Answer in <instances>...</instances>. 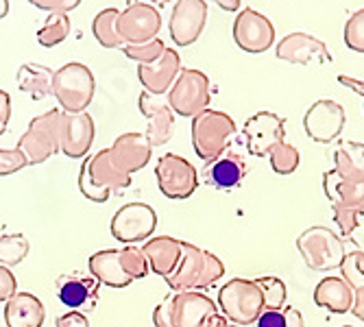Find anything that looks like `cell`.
<instances>
[{"label":"cell","instance_id":"cell-1","mask_svg":"<svg viewBox=\"0 0 364 327\" xmlns=\"http://www.w3.org/2000/svg\"><path fill=\"white\" fill-rule=\"evenodd\" d=\"M90 275L103 286L127 288L138 279H144L151 269L142 247L124 245L122 249L96 251L87 259Z\"/></svg>","mask_w":364,"mask_h":327},{"label":"cell","instance_id":"cell-2","mask_svg":"<svg viewBox=\"0 0 364 327\" xmlns=\"http://www.w3.org/2000/svg\"><path fill=\"white\" fill-rule=\"evenodd\" d=\"M223 275H225V264L214 253L192 242H183L179 264L164 279H166L173 292H190V290L201 292L214 286Z\"/></svg>","mask_w":364,"mask_h":327},{"label":"cell","instance_id":"cell-3","mask_svg":"<svg viewBox=\"0 0 364 327\" xmlns=\"http://www.w3.org/2000/svg\"><path fill=\"white\" fill-rule=\"evenodd\" d=\"M218 306L203 292H171L153 310L155 327H205Z\"/></svg>","mask_w":364,"mask_h":327},{"label":"cell","instance_id":"cell-4","mask_svg":"<svg viewBox=\"0 0 364 327\" xmlns=\"http://www.w3.org/2000/svg\"><path fill=\"white\" fill-rule=\"evenodd\" d=\"M131 177L120 173L109 159V151L103 149L83 159L79 171V190L92 203H107L116 190L129 188Z\"/></svg>","mask_w":364,"mask_h":327},{"label":"cell","instance_id":"cell-5","mask_svg":"<svg viewBox=\"0 0 364 327\" xmlns=\"http://www.w3.org/2000/svg\"><path fill=\"white\" fill-rule=\"evenodd\" d=\"M96 81L85 63H65L53 77V96L57 98L61 112L65 114L85 112L92 103Z\"/></svg>","mask_w":364,"mask_h":327},{"label":"cell","instance_id":"cell-6","mask_svg":"<svg viewBox=\"0 0 364 327\" xmlns=\"http://www.w3.org/2000/svg\"><path fill=\"white\" fill-rule=\"evenodd\" d=\"M236 136V122L225 112L205 109L192 118V146L205 164L220 157Z\"/></svg>","mask_w":364,"mask_h":327},{"label":"cell","instance_id":"cell-7","mask_svg":"<svg viewBox=\"0 0 364 327\" xmlns=\"http://www.w3.org/2000/svg\"><path fill=\"white\" fill-rule=\"evenodd\" d=\"M61 109H50L36 116L22 134L18 149L24 153L28 166H38L61 151Z\"/></svg>","mask_w":364,"mask_h":327},{"label":"cell","instance_id":"cell-8","mask_svg":"<svg viewBox=\"0 0 364 327\" xmlns=\"http://www.w3.org/2000/svg\"><path fill=\"white\" fill-rule=\"evenodd\" d=\"M296 251L301 253L306 267L318 273L338 269L347 253L343 238L323 225L308 227L304 234H299V238H296Z\"/></svg>","mask_w":364,"mask_h":327},{"label":"cell","instance_id":"cell-9","mask_svg":"<svg viewBox=\"0 0 364 327\" xmlns=\"http://www.w3.org/2000/svg\"><path fill=\"white\" fill-rule=\"evenodd\" d=\"M218 308L227 321L234 325H251L264 310V299L253 279L234 277L218 290Z\"/></svg>","mask_w":364,"mask_h":327},{"label":"cell","instance_id":"cell-10","mask_svg":"<svg viewBox=\"0 0 364 327\" xmlns=\"http://www.w3.org/2000/svg\"><path fill=\"white\" fill-rule=\"evenodd\" d=\"M166 101L175 114L183 118H196L198 114L210 109V101H212L210 77L201 70L181 68L179 77L168 90Z\"/></svg>","mask_w":364,"mask_h":327},{"label":"cell","instance_id":"cell-11","mask_svg":"<svg viewBox=\"0 0 364 327\" xmlns=\"http://www.w3.org/2000/svg\"><path fill=\"white\" fill-rule=\"evenodd\" d=\"M155 179L159 192L171 201L190 199L194 190L198 188V173L192 164L175 153H166L157 159Z\"/></svg>","mask_w":364,"mask_h":327},{"label":"cell","instance_id":"cell-12","mask_svg":"<svg viewBox=\"0 0 364 327\" xmlns=\"http://www.w3.org/2000/svg\"><path fill=\"white\" fill-rule=\"evenodd\" d=\"M159 28H161V14L157 11V7L140 3V0L129 3V7L120 11L116 20L118 38L122 40L124 46H138L155 40L159 36Z\"/></svg>","mask_w":364,"mask_h":327},{"label":"cell","instance_id":"cell-13","mask_svg":"<svg viewBox=\"0 0 364 327\" xmlns=\"http://www.w3.org/2000/svg\"><path fill=\"white\" fill-rule=\"evenodd\" d=\"M112 236L122 245L146 242L157 229V212L146 203H127L112 218Z\"/></svg>","mask_w":364,"mask_h":327},{"label":"cell","instance_id":"cell-14","mask_svg":"<svg viewBox=\"0 0 364 327\" xmlns=\"http://www.w3.org/2000/svg\"><path fill=\"white\" fill-rule=\"evenodd\" d=\"M242 140L253 157H269L286 140V118L273 112L253 114L242 129Z\"/></svg>","mask_w":364,"mask_h":327},{"label":"cell","instance_id":"cell-15","mask_svg":"<svg viewBox=\"0 0 364 327\" xmlns=\"http://www.w3.org/2000/svg\"><path fill=\"white\" fill-rule=\"evenodd\" d=\"M234 40L240 50L249 55H262L275 42V26L264 14L247 7L234 20Z\"/></svg>","mask_w":364,"mask_h":327},{"label":"cell","instance_id":"cell-16","mask_svg":"<svg viewBox=\"0 0 364 327\" xmlns=\"http://www.w3.org/2000/svg\"><path fill=\"white\" fill-rule=\"evenodd\" d=\"M345 109L341 103L329 101V98H321L304 116V129L310 140L318 144H329L334 142L345 129Z\"/></svg>","mask_w":364,"mask_h":327},{"label":"cell","instance_id":"cell-17","mask_svg":"<svg viewBox=\"0 0 364 327\" xmlns=\"http://www.w3.org/2000/svg\"><path fill=\"white\" fill-rule=\"evenodd\" d=\"M208 3L205 0H177L171 14V38L177 46H192L205 28Z\"/></svg>","mask_w":364,"mask_h":327},{"label":"cell","instance_id":"cell-18","mask_svg":"<svg viewBox=\"0 0 364 327\" xmlns=\"http://www.w3.org/2000/svg\"><path fill=\"white\" fill-rule=\"evenodd\" d=\"M98 284L92 275L83 273H68L61 275L55 284L59 301L81 314H90L98 306Z\"/></svg>","mask_w":364,"mask_h":327},{"label":"cell","instance_id":"cell-19","mask_svg":"<svg viewBox=\"0 0 364 327\" xmlns=\"http://www.w3.org/2000/svg\"><path fill=\"white\" fill-rule=\"evenodd\" d=\"M138 107L142 116L149 120L146 127V140L151 146H164L175 134V112L171 109L168 101L151 92H142L138 98Z\"/></svg>","mask_w":364,"mask_h":327},{"label":"cell","instance_id":"cell-20","mask_svg":"<svg viewBox=\"0 0 364 327\" xmlns=\"http://www.w3.org/2000/svg\"><path fill=\"white\" fill-rule=\"evenodd\" d=\"M107 151H109V159L114 161V166L129 177L142 171L153 155V146L146 140V136L136 134V131L118 136Z\"/></svg>","mask_w":364,"mask_h":327},{"label":"cell","instance_id":"cell-21","mask_svg":"<svg viewBox=\"0 0 364 327\" xmlns=\"http://www.w3.org/2000/svg\"><path fill=\"white\" fill-rule=\"evenodd\" d=\"M277 59L288 63H299V65H312V63H329L332 61V53L329 48L314 36L308 33H288L286 38L279 40L275 48Z\"/></svg>","mask_w":364,"mask_h":327},{"label":"cell","instance_id":"cell-22","mask_svg":"<svg viewBox=\"0 0 364 327\" xmlns=\"http://www.w3.org/2000/svg\"><path fill=\"white\" fill-rule=\"evenodd\" d=\"M96 138L94 118L87 112L61 116V153L70 159H81L90 153Z\"/></svg>","mask_w":364,"mask_h":327},{"label":"cell","instance_id":"cell-23","mask_svg":"<svg viewBox=\"0 0 364 327\" xmlns=\"http://www.w3.org/2000/svg\"><path fill=\"white\" fill-rule=\"evenodd\" d=\"M179 73H181V57L175 48H166L164 55L153 63L138 65V79L144 92H151L155 96L166 94L173 87Z\"/></svg>","mask_w":364,"mask_h":327},{"label":"cell","instance_id":"cell-24","mask_svg":"<svg viewBox=\"0 0 364 327\" xmlns=\"http://www.w3.org/2000/svg\"><path fill=\"white\" fill-rule=\"evenodd\" d=\"M247 173H249L247 159L238 153L225 151L220 157L205 164L203 183H208L216 190H234L242 183Z\"/></svg>","mask_w":364,"mask_h":327},{"label":"cell","instance_id":"cell-25","mask_svg":"<svg viewBox=\"0 0 364 327\" xmlns=\"http://www.w3.org/2000/svg\"><path fill=\"white\" fill-rule=\"evenodd\" d=\"M181 249H183V240H177L173 236L149 238L142 247L151 273H157L161 277H166L175 271L181 257Z\"/></svg>","mask_w":364,"mask_h":327},{"label":"cell","instance_id":"cell-26","mask_svg":"<svg viewBox=\"0 0 364 327\" xmlns=\"http://www.w3.org/2000/svg\"><path fill=\"white\" fill-rule=\"evenodd\" d=\"M323 190L329 203H341L364 216V181H345L334 168L323 173Z\"/></svg>","mask_w":364,"mask_h":327},{"label":"cell","instance_id":"cell-27","mask_svg":"<svg viewBox=\"0 0 364 327\" xmlns=\"http://www.w3.org/2000/svg\"><path fill=\"white\" fill-rule=\"evenodd\" d=\"M46 321V308L33 292H16L5 304L7 327H42Z\"/></svg>","mask_w":364,"mask_h":327},{"label":"cell","instance_id":"cell-28","mask_svg":"<svg viewBox=\"0 0 364 327\" xmlns=\"http://www.w3.org/2000/svg\"><path fill=\"white\" fill-rule=\"evenodd\" d=\"M314 304L332 314H347L353 306V288L343 277H323L314 288Z\"/></svg>","mask_w":364,"mask_h":327},{"label":"cell","instance_id":"cell-29","mask_svg":"<svg viewBox=\"0 0 364 327\" xmlns=\"http://www.w3.org/2000/svg\"><path fill=\"white\" fill-rule=\"evenodd\" d=\"M53 77L55 73L42 63H22L16 75V83L18 90L28 94L33 101H42L53 94Z\"/></svg>","mask_w":364,"mask_h":327},{"label":"cell","instance_id":"cell-30","mask_svg":"<svg viewBox=\"0 0 364 327\" xmlns=\"http://www.w3.org/2000/svg\"><path fill=\"white\" fill-rule=\"evenodd\" d=\"M334 171L345 181H364V144L341 142L334 149Z\"/></svg>","mask_w":364,"mask_h":327},{"label":"cell","instance_id":"cell-31","mask_svg":"<svg viewBox=\"0 0 364 327\" xmlns=\"http://www.w3.org/2000/svg\"><path fill=\"white\" fill-rule=\"evenodd\" d=\"M120 11L109 7V9H103L98 11L94 22H92V33L96 42L101 44L103 48H122V40L118 38V31H116V20H118Z\"/></svg>","mask_w":364,"mask_h":327},{"label":"cell","instance_id":"cell-32","mask_svg":"<svg viewBox=\"0 0 364 327\" xmlns=\"http://www.w3.org/2000/svg\"><path fill=\"white\" fill-rule=\"evenodd\" d=\"M73 31V22L68 14H50L46 18V22L42 24V28L38 31V42L46 48L59 46L61 42H65V38L70 36Z\"/></svg>","mask_w":364,"mask_h":327},{"label":"cell","instance_id":"cell-33","mask_svg":"<svg viewBox=\"0 0 364 327\" xmlns=\"http://www.w3.org/2000/svg\"><path fill=\"white\" fill-rule=\"evenodd\" d=\"M31 245L22 234H0V264L16 267L28 255Z\"/></svg>","mask_w":364,"mask_h":327},{"label":"cell","instance_id":"cell-34","mask_svg":"<svg viewBox=\"0 0 364 327\" xmlns=\"http://www.w3.org/2000/svg\"><path fill=\"white\" fill-rule=\"evenodd\" d=\"M262 292V299H264V310H284L286 299H288V290L286 284L279 277L267 275V277H257L253 279Z\"/></svg>","mask_w":364,"mask_h":327},{"label":"cell","instance_id":"cell-35","mask_svg":"<svg viewBox=\"0 0 364 327\" xmlns=\"http://www.w3.org/2000/svg\"><path fill=\"white\" fill-rule=\"evenodd\" d=\"M271 159V168L273 173L282 175V177H288L292 173H296L301 164V153L296 151V146L288 144V142H282L279 146H275L269 155Z\"/></svg>","mask_w":364,"mask_h":327},{"label":"cell","instance_id":"cell-36","mask_svg":"<svg viewBox=\"0 0 364 327\" xmlns=\"http://www.w3.org/2000/svg\"><path fill=\"white\" fill-rule=\"evenodd\" d=\"M255 323L257 327H304V314L294 306H284V310H262Z\"/></svg>","mask_w":364,"mask_h":327},{"label":"cell","instance_id":"cell-37","mask_svg":"<svg viewBox=\"0 0 364 327\" xmlns=\"http://www.w3.org/2000/svg\"><path fill=\"white\" fill-rule=\"evenodd\" d=\"M341 277L349 288H364V251H349L341 262Z\"/></svg>","mask_w":364,"mask_h":327},{"label":"cell","instance_id":"cell-38","mask_svg":"<svg viewBox=\"0 0 364 327\" xmlns=\"http://www.w3.org/2000/svg\"><path fill=\"white\" fill-rule=\"evenodd\" d=\"M164 50H166V44H164V40H159V38H155L146 44H138V46H122V53L131 61H136L138 65L157 61L164 55Z\"/></svg>","mask_w":364,"mask_h":327},{"label":"cell","instance_id":"cell-39","mask_svg":"<svg viewBox=\"0 0 364 327\" xmlns=\"http://www.w3.org/2000/svg\"><path fill=\"white\" fill-rule=\"evenodd\" d=\"M345 46L364 55V9L355 11L345 24Z\"/></svg>","mask_w":364,"mask_h":327},{"label":"cell","instance_id":"cell-40","mask_svg":"<svg viewBox=\"0 0 364 327\" xmlns=\"http://www.w3.org/2000/svg\"><path fill=\"white\" fill-rule=\"evenodd\" d=\"M28 166L24 153L16 149H0V177H9Z\"/></svg>","mask_w":364,"mask_h":327},{"label":"cell","instance_id":"cell-41","mask_svg":"<svg viewBox=\"0 0 364 327\" xmlns=\"http://www.w3.org/2000/svg\"><path fill=\"white\" fill-rule=\"evenodd\" d=\"M332 218L338 225V232L345 238H349L358 229V225H360V216L353 210H349V208H345L341 203H332Z\"/></svg>","mask_w":364,"mask_h":327},{"label":"cell","instance_id":"cell-42","mask_svg":"<svg viewBox=\"0 0 364 327\" xmlns=\"http://www.w3.org/2000/svg\"><path fill=\"white\" fill-rule=\"evenodd\" d=\"M28 3L48 14H70L81 5V0H28Z\"/></svg>","mask_w":364,"mask_h":327},{"label":"cell","instance_id":"cell-43","mask_svg":"<svg viewBox=\"0 0 364 327\" xmlns=\"http://www.w3.org/2000/svg\"><path fill=\"white\" fill-rule=\"evenodd\" d=\"M18 292V279L9 267L0 264V304H7Z\"/></svg>","mask_w":364,"mask_h":327},{"label":"cell","instance_id":"cell-44","mask_svg":"<svg viewBox=\"0 0 364 327\" xmlns=\"http://www.w3.org/2000/svg\"><path fill=\"white\" fill-rule=\"evenodd\" d=\"M55 327H90V321H87V314L70 310L57 318Z\"/></svg>","mask_w":364,"mask_h":327},{"label":"cell","instance_id":"cell-45","mask_svg":"<svg viewBox=\"0 0 364 327\" xmlns=\"http://www.w3.org/2000/svg\"><path fill=\"white\" fill-rule=\"evenodd\" d=\"M9 118H11V98L5 90H0V136L7 131Z\"/></svg>","mask_w":364,"mask_h":327},{"label":"cell","instance_id":"cell-46","mask_svg":"<svg viewBox=\"0 0 364 327\" xmlns=\"http://www.w3.org/2000/svg\"><path fill=\"white\" fill-rule=\"evenodd\" d=\"M351 314L364 323V288L353 290V306H351Z\"/></svg>","mask_w":364,"mask_h":327},{"label":"cell","instance_id":"cell-47","mask_svg":"<svg viewBox=\"0 0 364 327\" xmlns=\"http://www.w3.org/2000/svg\"><path fill=\"white\" fill-rule=\"evenodd\" d=\"M338 83L345 85V87H349V90H353L355 94H360V96L364 98V81H362V79H353V77L341 75V77H338Z\"/></svg>","mask_w":364,"mask_h":327},{"label":"cell","instance_id":"cell-48","mask_svg":"<svg viewBox=\"0 0 364 327\" xmlns=\"http://www.w3.org/2000/svg\"><path fill=\"white\" fill-rule=\"evenodd\" d=\"M212 3H216L225 11H238L240 9V0H212Z\"/></svg>","mask_w":364,"mask_h":327},{"label":"cell","instance_id":"cell-49","mask_svg":"<svg viewBox=\"0 0 364 327\" xmlns=\"http://www.w3.org/2000/svg\"><path fill=\"white\" fill-rule=\"evenodd\" d=\"M205 327H227V318L223 316V314H214V316H210L208 318V323H205Z\"/></svg>","mask_w":364,"mask_h":327},{"label":"cell","instance_id":"cell-50","mask_svg":"<svg viewBox=\"0 0 364 327\" xmlns=\"http://www.w3.org/2000/svg\"><path fill=\"white\" fill-rule=\"evenodd\" d=\"M9 14V0H0V20L7 18Z\"/></svg>","mask_w":364,"mask_h":327},{"label":"cell","instance_id":"cell-51","mask_svg":"<svg viewBox=\"0 0 364 327\" xmlns=\"http://www.w3.org/2000/svg\"><path fill=\"white\" fill-rule=\"evenodd\" d=\"M164 3H166V0H146V5H164Z\"/></svg>","mask_w":364,"mask_h":327},{"label":"cell","instance_id":"cell-52","mask_svg":"<svg viewBox=\"0 0 364 327\" xmlns=\"http://www.w3.org/2000/svg\"><path fill=\"white\" fill-rule=\"evenodd\" d=\"M227 327H240V325H227Z\"/></svg>","mask_w":364,"mask_h":327},{"label":"cell","instance_id":"cell-53","mask_svg":"<svg viewBox=\"0 0 364 327\" xmlns=\"http://www.w3.org/2000/svg\"><path fill=\"white\" fill-rule=\"evenodd\" d=\"M343 327H353V325H343Z\"/></svg>","mask_w":364,"mask_h":327}]
</instances>
